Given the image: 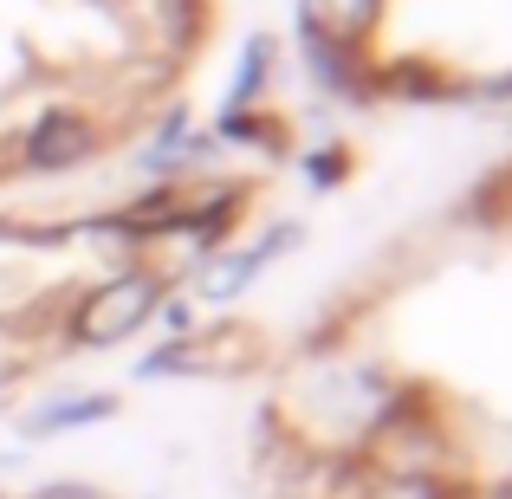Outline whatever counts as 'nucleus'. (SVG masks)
I'll return each instance as SVG.
<instances>
[{"mask_svg": "<svg viewBox=\"0 0 512 499\" xmlns=\"http://www.w3.org/2000/svg\"><path fill=\"white\" fill-rule=\"evenodd\" d=\"M156 299H163V286H156L150 273L111 279L104 292H91V299L78 305V337H85V344H124V337L156 312Z\"/></svg>", "mask_w": 512, "mask_h": 499, "instance_id": "obj_1", "label": "nucleus"}, {"mask_svg": "<svg viewBox=\"0 0 512 499\" xmlns=\"http://www.w3.org/2000/svg\"><path fill=\"white\" fill-rule=\"evenodd\" d=\"M91 124L78 111H46L39 117V130L26 137V163L33 169H72V163H85L91 156Z\"/></svg>", "mask_w": 512, "mask_h": 499, "instance_id": "obj_2", "label": "nucleus"}, {"mask_svg": "<svg viewBox=\"0 0 512 499\" xmlns=\"http://www.w3.org/2000/svg\"><path fill=\"white\" fill-rule=\"evenodd\" d=\"M370 20H376V0H305V33L325 52H357Z\"/></svg>", "mask_w": 512, "mask_h": 499, "instance_id": "obj_3", "label": "nucleus"}, {"mask_svg": "<svg viewBox=\"0 0 512 499\" xmlns=\"http://www.w3.org/2000/svg\"><path fill=\"white\" fill-rule=\"evenodd\" d=\"M117 402L111 396H65L46 402L39 415H26V435H65V428H91V422H111Z\"/></svg>", "mask_w": 512, "mask_h": 499, "instance_id": "obj_4", "label": "nucleus"}, {"mask_svg": "<svg viewBox=\"0 0 512 499\" xmlns=\"http://www.w3.org/2000/svg\"><path fill=\"white\" fill-rule=\"evenodd\" d=\"M350 499H461L448 487V480H435V474H376L363 493H350Z\"/></svg>", "mask_w": 512, "mask_h": 499, "instance_id": "obj_5", "label": "nucleus"}, {"mask_svg": "<svg viewBox=\"0 0 512 499\" xmlns=\"http://www.w3.org/2000/svg\"><path fill=\"white\" fill-rule=\"evenodd\" d=\"M493 499H512V487H500V493H493Z\"/></svg>", "mask_w": 512, "mask_h": 499, "instance_id": "obj_6", "label": "nucleus"}, {"mask_svg": "<svg viewBox=\"0 0 512 499\" xmlns=\"http://www.w3.org/2000/svg\"><path fill=\"white\" fill-rule=\"evenodd\" d=\"M506 195H512V175H506Z\"/></svg>", "mask_w": 512, "mask_h": 499, "instance_id": "obj_7", "label": "nucleus"}]
</instances>
